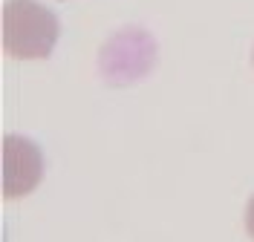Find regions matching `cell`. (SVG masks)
Segmentation results:
<instances>
[{"label": "cell", "mask_w": 254, "mask_h": 242, "mask_svg": "<svg viewBox=\"0 0 254 242\" xmlns=\"http://www.w3.org/2000/svg\"><path fill=\"white\" fill-rule=\"evenodd\" d=\"M58 41V17L38 0H6L3 47L15 58H47Z\"/></svg>", "instance_id": "obj_1"}, {"label": "cell", "mask_w": 254, "mask_h": 242, "mask_svg": "<svg viewBox=\"0 0 254 242\" xmlns=\"http://www.w3.org/2000/svg\"><path fill=\"white\" fill-rule=\"evenodd\" d=\"M44 176V153L26 136L3 139V196L17 199L38 188Z\"/></svg>", "instance_id": "obj_2"}, {"label": "cell", "mask_w": 254, "mask_h": 242, "mask_svg": "<svg viewBox=\"0 0 254 242\" xmlns=\"http://www.w3.org/2000/svg\"><path fill=\"white\" fill-rule=\"evenodd\" d=\"M246 231H249V237L254 240V196L249 199V205H246Z\"/></svg>", "instance_id": "obj_3"}, {"label": "cell", "mask_w": 254, "mask_h": 242, "mask_svg": "<svg viewBox=\"0 0 254 242\" xmlns=\"http://www.w3.org/2000/svg\"><path fill=\"white\" fill-rule=\"evenodd\" d=\"M252 61H254V55H252Z\"/></svg>", "instance_id": "obj_4"}]
</instances>
